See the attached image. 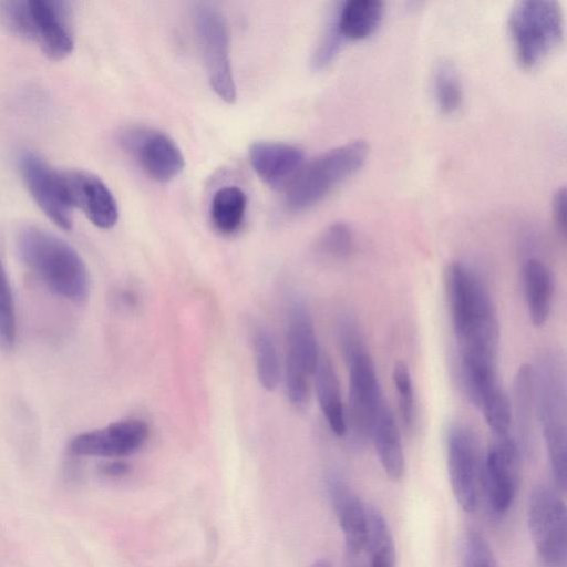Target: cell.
Listing matches in <instances>:
<instances>
[{
  "mask_svg": "<svg viewBox=\"0 0 567 567\" xmlns=\"http://www.w3.org/2000/svg\"><path fill=\"white\" fill-rule=\"evenodd\" d=\"M523 286L532 323L542 327L548 320L555 281L551 270L539 259H528L523 267Z\"/></svg>",
  "mask_w": 567,
  "mask_h": 567,
  "instance_id": "obj_20",
  "label": "cell"
},
{
  "mask_svg": "<svg viewBox=\"0 0 567 567\" xmlns=\"http://www.w3.org/2000/svg\"><path fill=\"white\" fill-rule=\"evenodd\" d=\"M257 377L262 388L272 391L280 380V362L274 340L258 329L254 336Z\"/></svg>",
  "mask_w": 567,
  "mask_h": 567,
  "instance_id": "obj_27",
  "label": "cell"
},
{
  "mask_svg": "<svg viewBox=\"0 0 567 567\" xmlns=\"http://www.w3.org/2000/svg\"><path fill=\"white\" fill-rule=\"evenodd\" d=\"M321 358L311 315L306 303L295 299L289 307L286 360L308 375L313 374Z\"/></svg>",
  "mask_w": 567,
  "mask_h": 567,
  "instance_id": "obj_18",
  "label": "cell"
},
{
  "mask_svg": "<svg viewBox=\"0 0 567 567\" xmlns=\"http://www.w3.org/2000/svg\"><path fill=\"white\" fill-rule=\"evenodd\" d=\"M447 472L457 504L467 513L477 508L482 484V462L474 433L454 423L446 435Z\"/></svg>",
  "mask_w": 567,
  "mask_h": 567,
  "instance_id": "obj_9",
  "label": "cell"
},
{
  "mask_svg": "<svg viewBox=\"0 0 567 567\" xmlns=\"http://www.w3.org/2000/svg\"><path fill=\"white\" fill-rule=\"evenodd\" d=\"M342 37L340 35L334 14L326 28L321 40L315 50L311 59V65L316 70L326 68L337 55L341 45Z\"/></svg>",
  "mask_w": 567,
  "mask_h": 567,
  "instance_id": "obj_34",
  "label": "cell"
},
{
  "mask_svg": "<svg viewBox=\"0 0 567 567\" xmlns=\"http://www.w3.org/2000/svg\"><path fill=\"white\" fill-rule=\"evenodd\" d=\"M62 174L73 209L80 208L99 228H112L118 219V206L106 184L86 171H62Z\"/></svg>",
  "mask_w": 567,
  "mask_h": 567,
  "instance_id": "obj_15",
  "label": "cell"
},
{
  "mask_svg": "<svg viewBox=\"0 0 567 567\" xmlns=\"http://www.w3.org/2000/svg\"><path fill=\"white\" fill-rule=\"evenodd\" d=\"M392 375L403 425L411 431L415 423V399L410 370L404 362L396 361Z\"/></svg>",
  "mask_w": 567,
  "mask_h": 567,
  "instance_id": "obj_31",
  "label": "cell"
},
{
  "mask_svg": "<svg viewBox=\"0 0 567 567\" xmlns=\"http://www.w3.org/2000/svg\"><path fill=\"white\" fill-rule=\"evenodd\" d=\"M349 404L346 413L347 432L357 443L370 437L373 420L385 401L371 357L362 352L349 362Z\"/></svg>",
  "mask_w": 567,
  "mask_h": 567,
  "instance_id": "obj_12",
  "label": "cell"
},
{
  "mask_svg": "<svg viewBox=\"0 0 567 567\" xmlns=\"http://www.w3.org/2000/svg\"><path fill=\"white\" fill-rule=\"evenodd\" d=\"M534 371L536 413L542 424L551 475L557 487L565 489L567 476V398L566 372L561 354L542 351Z\"/></svg>",
  "mask_w": 567,
  "mask_h": 567,
  "instance_id": "obj_3",
  "label": "cell"
},
{
  "mask_svg": "<svg viewBox=\"0 0 567 567\" xmlns=\"http://www.w3.org/2000/svg\"><path fill=\"white\" fill-rule=\"evenodd\" d=\"M315 388L321 411L337 436L347 434L346 410L334 368L327 355H321L313 372Z\"/></svg>",
  "mask_w": 567,
  "mask_h": 567,
  "instance_id": "obj_23",
  "label": "cell"
},
{
  "mask_svg": "<svg viewBox=\"0 0 567 567\" xmlns=\"http://www.w3.org/2000/svg\"><path fill=\"white\" fill-rule=\"evenodd\" d=\"M364 549L368 550L370 567H395L392 533L382 513L372 505L367 506Z\"/></svg>",
  "mask_w": 567,
  "mask_h": 567,
  "instance_id": "obj_24",
  "label": "cell"
},
{
  "mask_svg": "<svg viewBox=\"0 0 567 567\" xmlns=\"http://www.w3.org/2000/svg\"><path fill=\"white\" fill-rule=\"evenodd\" d=\"M433 93L436 105L444 114L457 111L463 101V89L456 66L447 60L439 61L433 70Z\"/></svg>",
  "mask_w": 567,
  "mask_h": 567,
  "instance_id": "obj_26",
  "label": "cell"
},
{
  "mask_svg": "<svg viewBox=\"0 0 567 567\" xmlns=\"http://www.w3.org/2000/svg\"><path fill=\"white\" fill-rule=\"evenodd\" d=\"M520 453L515 439H497L482 464L483 487L491 508L499 515L508 511L516 495Z\"/></svg>",
  "mask_w": 567,
  "mask_h": 567,
  "instance_id": "obj_13",
  "label": "cell"
},
{
  "mask_svg": "<svg viewBox=\"0 0 567 567\" xmlns=\"http://www.w3.org/2000/svg\"><path fill=\"white\" fill-rule=\"evenodd\" d=\"M131 471V465L121 460H114L106 463H103L100 467V472L106 476L112 478L123 477L127 475Z\"/></svg>",
  "mask_w": 567,
  "mask_h": 567,
  "instance_id": "obj_37",
  "label": "cell"
},
{
  "mask_svg": "<svg viewBox=\"0 0 567 567\" xmlns=\"http://www.w3.org/2000/svg\"><path fill=\"white\" fill-rule=\"evenodd\" d=\"M445 286L458 358L496 359L499 326L484 282L464 264L452 262Z\"/></svg>",
  "mask_w": 567,
  "mask_h": 567,
  "instance_id": "obj_1",
  "label": "cell"
},
{
  "mask_svg": "<svg viewBox=\"0 0 567 567\" xmlns=\"http://www.w3.org/2000/svg\"><path fill=\"white\" fill-rule=\"evenodd\" d=\"M464 567H497L488 542L477 530L467 533L464 546Z\"/></svg>",
  "mask_w": 567,
  "mask_h": 567,
  "instance_id": "obj_32",
  "label": "cell"
},
{
  "mask_svg": "<svg viewBox=\"0 0 567 567\" xmlns=\"http://www.w3.org/2000/svg\"><path fill=\"white\" fill-rule=\"evenodd\" d=\"M384 16V3L379 0H350L334 13L342 39L363 40L379 28Z\"/></svg>",
  "mask_w": 567,
  "mask_h": 567,
  "instance_id": "obj_22",
  "label": "cell"
},
{
  "mask_svg": "<svg viewBox=\"0 0 567 567\" xmlns=\"http://www.w3.org/2000/svg\"><path fill=\"white\" fill-rule=\"evenodd\" d=\"M17 250L22 262L50 290L76 302L86 299L87 269L69 243L38 226H27L18 234Z\"/></svg>",
  "mask_w": 567,
  "mask_h": 567,
  "instance_id": "obj_2",
  "label": "cell"
},
{
  "mask_svg": "<svg viewBox=\"0 0 567 567\" xmlns=\"http://www.w3.org/2000/svg\"><path fill=\"white\" fill-rule=\"evenodd\" d=\"M247 199L237 186H224L213 196L210 217L214 226L224 234L236 231L245 217Z\"/></svg>",
  "mask_w": 567,
  "mask_h": 567,
  "instance_id": "obj_25",
  "label": "cell"
},
{
  "mask_svg": "<svg viewBox=\"0 0 567 567\" xmlns=\"http://www.w3.org/2000/svg\"><path fill=\"white\" fill-rule=\"evenodd\" d=\"M309 567H333V566L327 559H318L315 563H312Z\"/></svg>",
  "mask_w": 567,
  "mask_h": 567,
  "instance_id": "obj_38",
  "label": "cell"
},
{
  "mask_svg": "<svg viewBox=\"0 0 567 567\" xmlns=\"http://www.w3.org/2000/svg\"><path fill=\"white\" fill-rule=\"evenodd\" d=\"M193 20L210 85L223 101L233 103L237 92L227 20L220 10L206 2L195 6Z\"/></svg>",
  "mask_w": 567,
  "mask_h": 567,
  "instance_id": "obj_7",
  "label": "cell"
},
{
  "mask_svg": "<svg viewBox=\"0 0 567 567\" xmlns=\"http://www.w3.org/2000/svg\"><path fill=\"white\" fill-rule=\"evenodd\" d=\"M566 190L560 188L556 192L553 199V218L559 235L566 236Z\"/></svg>",
  "mask_w": 567,
  "mask_h": 567,
  "instance_id": "obj_36",
  "label": "cell"
},
{
  "mask_svg": "<svg viewBox=\"0 0 567 567\" xmlns=\"http://www.w3.org/2000/svg\"><path fill=\"white\" fill-rule=\"evenodd\" d=\"M508 31L522 68L534 69L561 42L564 13L551 0H524L508 16Z\"/></svg>",
  "mask_w": 567,
  "mask_h": 567,
  "instance_id": "obj_6",
  "label": "cell"
},
{
  "mask_svg": "<svg viewBox=\"0 0 567 567\" xmlns=\"http://www.w3.org/2000/svg\"><path fill=\"white\" fill-rule=\"evenodd\" d=\"M257 175L271 188H287L303 165V152L296 145L258 141L248 150Z\"/></svg>",
  "mask_w": 567,
  "mask_h": 567,
  "instance_id": "obj_16",
  "label": "cell"
},
{
  "mask_svg": "<svg viewBox=\"0 0 567 567\" xmlns=\"http://www.w3.org/2000/svg\"><path fill=\"white\" fill-rule=\"evenodd\" d=\"M17 338V319L12 290L0 259V349L9 351Z\"/></svg>",
  "mask_w": 567,
  "mask_h": 567,
  "instance_id": "obj_30",
  "label": "cell"
},
{
  "mask_svg": "<svg viewBox=\"0 0 567 567\" xmlns=\"http://www.w3.org/2000/svg\"><path fill=\"white\" fill-rule=\"evenodd\" d=\"M19 166L24 184L41 210L60 228L70 229L73 207L62 171L54 169L31 151L22 153Z\"/></svg>",
  "mask_w": 567,
  "mask_h": 567,
  "instance_id": "obj_11",
  "label": "cell"
},
{
  "mask_svg": "<svg viewBox=\"0 0 567 567\" xmlns=\"http://www.w3.org/2000/svg\"><path fill=\"white\" fill-rule=\"evenodd\" d=\"M369 146L364 141H353L333 147L303 164L286 188V206L293 213L309 209L365 163Z\"/></svg>",
  "mask_w": 567,
  "mask_h": 567,
  "instance_id": "obj_5",
  "label": "cell"
},
{
  "mask_svg": "<svg viewBox=\"0 0 567 567\" xmlns=\"http://www.w3.org/2000/svg\"><path fill=\"white\" fill-rule=\"evenodd\" d=\"M148 425L137 419L122 420L81 433L70 442V451L82 456L123 457L137 452L147 441Z\"/></svg>",
  "mask_w": 567,
  "mask_h": 567,
  "instance_id": "obj_14",
  "label": "cell"
},
{
  "mask_svg": "<svg viewBox=\"0 0 567 567\" xmlns=\"http://www.w3.org/2000/svg\"><path fill=\"white\" fill-rule=\"evenodd\" d=\"M329 493L350 556H358L365 544L367 506L342 480L329 482Z\"/></svg>",
  "mask_w": 567,
  "mask_h": 567,
  "instance_id": "obj_17",
  "label": "cell"
},
{
  "mask_svg": "<svg viewBox=\"0 0 567 567\" xmlns=\"http://www.w3.org/2000/svg\"><path fill=\"white\" fill-rule=\"evenodd\" d=\"M512 421L516 427V443L520 450L527 451L533 441L535 405V388L533 367L524 363L516 372L513 383V402H511Z\"/></svg>",
  "mask_w": 567,
  "mask_h": 567,
  "instance_id": "obj_21",
  "label": "cell"
},
{
  "mask_svg": "<svg viewBox=\"0 0 567 567\" xmlns=\"http://www.w3.org/2000/svg\"><path fill=\"white\" fill-rule=\"evenodd\" d=\"M0 24L11 34L37 43L52 60L64 59L73 51L70 7L65 1H0Z\"/></svg>",
  "mask_w": 567,
  "mask_h": 567,
  "instance_id": "obj_4",
  "label": "cell"
},
{
  "mask_svg": "<svg viewBox=\"0 0 567 567\" xmlns=\"http://www.w3.org/2000/svg\"><path fill=\"white\" fill-rule=\"evenodd\" d=\"M338 337L347 362L355 355L365 352L360 330L351 316L343 315L339 318Z\"/></svg>",
  "mask_w": 567,
  "mask_h": 567,
  "instance_id": "obj_35",
  "label": "cell"
},
{
  "mask_svg": "<svg viewBox=\"0 0 567 567\" xmlns=\"http://www.w3.org/2000/svg\"><path fill=\"white\" fill-rule=\"evenodd\" d=\"M121 146L157 182L175 178L184 168L181 148L165 133L148 127H126L120 135Z\"/></svg>",
  "mask_w": 567,
  "mask_h": 567,
  "instance_id": "obj_10",
  "label": "cell"
},
{
  "mask_svg": "<svg viewBox=\"0 0 567 567\" xmlns=\"http://www.w3.org/2000/svg\"><path fill=\"white\" fill-rule=\"evenodd\" d=\"M308 374L295 363L286 360L285 383L290 402L299 409L307 406L310 396Z\"/></svg>",
  "mask_w": 567,
  "mask_h": 567,
  "instance_id": "obj_33",
  "label": "cell"
},
{
  "mask_svg": "<svg viewBox=\"0 0 567 567\" xmlns=\"http://www.w3.org/2000/svg\"><path fill=\"white\" fill-rule=\"evenodd\" d=\"M478 408L482 410L486 423L497 439L511 436L509 430L513 422L511 400L501 385L486 394Z\"/></svg>",
  "mask_w": 567,
  "mask_h": 567,
  "instance_id": "obj_29",
  "label": "cell"
},
{
  "mask_svg": "<svg viewBox=\"0 0 567 567\" xmlns=\"http://www.w3.org/2000/svg\"><path fill=\"white\" fill-rule=\"evenodd\" d=\"M354 246L353 231L346 223L329 225L316 240V252L329 260H343L348 258Z\"/></svg>",
  "mask_w": 567,
  "mask_h": 567,
  "instance_id": "obj_28",
  "label": "cell"
},
{
  "mask_svg": "<svg viewBox=\"0 0 567 567\" xmlns=\"http://www.w3.org/2000/svg\"><path fill=\"white\" fill-rule=\"evenodd\" d=\"M370 437L388 477L400 481L405 470L403 446L396 422L385 401L373 420Z\"/></svg>",
  "mask_w": 567,
  "mask_h": 567,
  "instance_id": "obj_19",
  "label": "cell"
},
{
  "mask_svg": "<svg viewBox=\"0 0 567 567\" xmlns=\"http://www.w3.org/2000/svg\"><path fill=\"white\" fill-rule=\"evenodd\" d=\"M527 524L542 560L560 566L566 560L567 528L564 499L546 485L533 488L527 502Z\"/></svg>",
  "mask_w": 567,
  "mask_h": 567,
  "instance_id": "obj_8",
  "label": "cell"
}]
</instances>
